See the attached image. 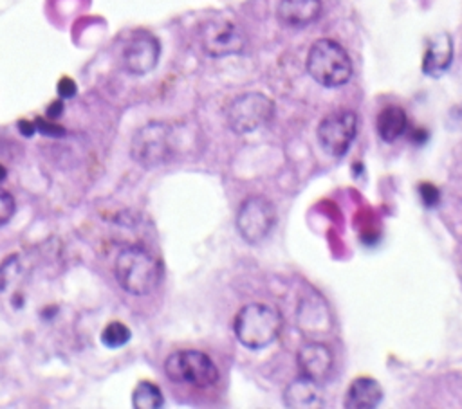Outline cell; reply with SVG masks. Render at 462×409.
<instances>
[{
	"label": "cell",
	"instance_id": "cell-18",
	"mask_svg": "<svg viewBox=\"0 0 462 409\" xmlns=\"http://www.w3.org/2000/svg\"><path fill=\"white\" fill-rule=\"evenodd\" d=\"M130 337H132V333H130L128 326L123 324L121 321L108 323L105 326V330L101 332V342L106 348H121L130 341Z\"/></svg>",
	"mask_w": 462,
	"mask_h": 409
},
{
	"label": "cell",
	"instance_id": "cell-15",
	"mask_svg": "<svg viewBox=\"0 0 462 409\" xmlns=\"http://www.w3.org/2000/svg\"><path fill=\"white\" fill-rule=\"evenodd\" d=\"M383 400V389L377 380L370 377H357L348 386L345 395V407L348 409H372Z\"/></svg>",
	"mask_w": 462,
	"mask_h": 409
},
{
	"label": "cell",
	"instance_id": "cell-24",
	"mask_svg": "<svg viewBox=\"0 0 462 409\" xmlns=\"http://www.w3.org/2000/svg\"><path fill=\"white\" fill-rule=\"evenodd\" d=\"M18 130L23 137H31L36 132V124L34 121H27V119H20L18 121Z\"/></svg>",
	"mask_w": 462,
	"mask_h": 409
},
{
	"label": "cell",
	"instance_id": "cell-11",
	"mask_svg": "<svg viewBox=\"0 0 462 409\" xmlns=\"http://www.w3.org/2000/svg\"><path fill=\"white\" fill-rule=\"evenodd\" d=\"M296 362L301 371V377H307L319 384L330 373L334 357H332V351L325 344L305 342L303 346H300V350L296 353Z\"/></svg>",
	"mask_w": 462,
	"mask_h": 409
},
{
	"label": "cell",
	"instance_id": "cell-7",
	"mask_svg": "<svg viewBox=\"0 0 462 409\" xmlns=\"http://www.w3.org/2000/svg\"><path fill=\"white\" fill-rule=\"evenodd\" d=\"M161 56L159 40L144 29H135L126 34L119 45V63L134 76H144L152 72Z\"/></svg>",
	"mask_w": 462,
	"mask_h": 409
},
{
	"label": "cell",
	"instance_id": "cell-17",
	"mask_svg": "<svg viewBox=\"0 0 462 409\" xmlns=\"http://www.w3.org/2000/svg\"><path fill=\"white\" fill-rule=\"evenodd\" d=\"M162 402L164 398L161 389L148 380L139 382L132 393V405L135 409H157L162 405Z\"/></svg>",
	"mask_w": 462,
	"mask_h": 409
},
{
	"label": "cell",
	"instance_id": "cell-19",
	"mask_svg": "<svg viewBox=\"0 0 462 409\" xmlns=\"http://www.w3.org/2000/svg\"><path fill=\"white\" fill-rule=\"evenodd\" d=\"M14 209H16L14 198L11 196L9 191H5V189L0 187V227L5 225V223L13 218Z\"/></svg>",
	"mask_w": 462,
	"mask_h": 409
},
{
	"label": "cell",
	"instance_id": "cell-4",
	"mask_svg": "<svg viewBox=\"0 0 462 409\" xmlns=\"http://www.w3.org/2000/svg\"><path fill=\"white\" fill-rule=\"evenodd\" d=\"M175 153V135L166 123H148L139 128L130 144L132 159L143 168L166 164Z\"/></svg>",
	"mask_w": 462,
	"mask_h": 409
},
{
	"label": "cell",
	"instance_id": "cell-22",
	"mask_svg": "<svg viewBox=\"0 0 462 409\" xmlns=\"http://www.w3.org/2000/svg\"><path fill=\"white\" fill-rule=\"evenodd\" d=\"M16 265V258L14 256H9L2 265H0V292H4V288L7 286V281L13 274V268Z\"/></svg>",
	"mask_w": 462,
	"mask_h": 409
},
{
	"label": "cell",
	"instance_id": "cell-8",
	"mask_svg": "<svg viewBox=\"0 0 462 409\" xmlns=\"http://www.w3.org/2000/svg\"><path fill=\"white\" fill-rule=\"evenodd\" d=\"M357 133V115L352 110H336L325 115L318 126L321 148L334 159H341Z\"/></svg>",
	"mask_w": 462,
	"mask_h": 409
},
{
	"label": "cell",
	"instance_id": "cell-14",
	"mask_svg": "<svg viewBox=\"0 0 462 409\" xmlns=\"http://www.w3.org/2000/svg\"><path fill=\"white\" fill-rule=\"evenodd\" d=\"M283 404L291 409H314L323 407L325 400L318 382L307 377H300L285 387Z\"/></svg>",
	"mask_w": 462,
	"mask_h": 409
},
{
	"label": "cell",
	"instance_id": "cell-20",
	"mask_svg": "<svg viewBox=\"0 0 462 409\" xmlns=\"http://www.w3.org/2000/svg\"><path fill=\"white\" fill-rule=\"evenodd\" d=\"M34 124H36V130H38L40 133L47 135V137H63V135H65V128L60 126V124H56V123H51L49 119L38 117V119L34 121Z\"/></svg>",
	"mask_w": 462,
	"mask_h": 409
},
{
	"label": "cell",
	"instance_id": "cell-1",
	"mask_svg": "<svg viewBox=\"0 0 462 409\" xmlns=\"http://www.w3.org/2000/svg\"><path fill=\"white\" fill-rule=\"evenodd\" d=\"M114 276L119 286L132 295L152 294L162 279L159 258L143 245H128L116 256Z\"/></svg>",
	"mask_w": 462,
	"mask_h": 409
},
{
	"label": "cell",
	"instance_id": "cell-21",
	"mask_svg": "<svg viewBox=\"0 0 462 409\" xmlns=\"http://www.w3.org/2000/svg\"><path fill=\"white\" fill-rule=\"evenodd\" d=\"M419 195H420L424 205H428V207L437 205L439 200H440L439 189H437L433 184H430V182H422V184L419 186Z\"/></svg>",
	"mask_w": 462,
	"mask_h": 409
},
{
	"label": "cell",
	"instance_id": "cell-6",
	"mask_svg": "<svg viewBox=\"0 0 462 409\" xmlns=\"http://www.w3.org/2000/svg\"><path fill=\"white\" fill-rule=\"evenodd\" d=\"M273 101L260 92H247L235 97L226 108V121L235 133H249L271 121Z\"/></svg>",
	"mask_w": 462,
	"mask_h": 409
},
{
	"label": "cell",
	"instance_id": "cell-9",
	"mask_svg": "<svg viewBox=\"0 0 462 409\" xmlns=\"http://www.w3.org/2000/svg\"><path fill=\"white\" fill-rule=\"evenodd\" d=\"M276 223V207L265 196L245 198L236 213V229L247 243L262 241Z\"/></svg>",
	"mask_w": 462,
	"mask_h": 409
},
{
	"label": "cell",
	"instance_id": "cell-5",
	"mask_svg": "<svg viewBox=\"0 0 462 409\" xmlns=\"http://www.w3.org/2000/svg\"><path fill=\"white\" fill-rule=\"evenodd\" d=\"M164 373L171 382L193 387H209L218 380L215 362L199 350H179L164 362Z\"/></svg>",
	"mask_w": 462,
	"mask_h": 409
},
{
	"label": "cell",
	"instance_id": "cell-10",
	"mask_svg": "<svg viewBox=\"0 0 462 409\" xmlns=\"http://www.w3.org/2000/svg\"><path fill=\"white\" fill-rule=\"evenodd\" d=\"M200 45L208 56L222 58L242 52L245 38L233 22L226 18H211L200 27Z\"/></svg>",
	"mask_w": 462,
	"mask_h": 409
},
{
	"label": "cell",
	"instance_id": "cell-2",
	"mask_svg": "<svg viewBox=\"0 0 462 409\" xmlns=\"http://www.w3.org/2000/svg\"><path fill=\"white\" fill-rule=\"evenodd\" d=\"M282 326L283 319L276 308L262 303H249L238 310L233 330L242 346L262 350L278 339Z\"/></svg>",
	"mask_w": 462,
	"mask_h": 409
},
{
	"label": "cell",
	"instance_id": "cell-13",
	"mask_svg": "<svg viewBox=\"0 0 462 409\" xmlns=\"http://www.w3.org/2000/svg\"><path fill=\"white\" fill-rule=\"evenodd\" d=\"M321 0H280L278 20L287 27H305L321 14Z\"/></svg>",
	"mask_w": 462,
	"mask_h": 409
},
{
	"label": "cell",
	"instance_id": "cell-25",
	"mask_svg": "<svg viewBox=\"0 0 462 409\" xmlns=\"http://www.w3.org/2000/svg\"><path fill=\"white\" fill-rule=\"evenodd\" d=\"M61 112H63V101H61V99H56V101H52V103L49 105V108H47V117H49V119H56V117L61 115Z\"/></svg>",
	"mask_w": 462,
	"mask_h": 409
},
{
	"label": "cell",
	"instance_id": "cell-23",
	"mask_svg": "<svg viewBox=\"0 0 462 409\" xmlns=\"http://www.w3.org/2000/svg\"><path fill=\"white\" fill-rule=\"evenodd\" d=\"M58 95L61 99H69L76 95V83L70 77H61L58 81Z\"/></svg>",
	"mask_w": 462,
	"mask_h": 409
},
{
	"label": "cell",
	"instance_id": "cell-16",
	"mask_svg": "<svg viewBox=\"0 0 462 409\" xmlns=\"http://www.w3.org/2000/svg\"><path fill=\"white\" fill-rule=\"evenodd\" d=\"M377 126V133L383 141L386 142H393L397 141L408 128V117L406 112L397 106V105H388L384 106L375 121Z\"/></svg>",
	"mask_w": 462,
	"mask_h": 409
},
{
	"label": "cell",
	"instance_id": "cell-3",
	"mask_svg": "<svg viewBox=\"0 0 462 409\" xmlns=\"http://www.w3.org/2000/svg\"><path fill=\"white\" fill-rule=\"evenodd\" d=\"M307 72L321 86L336 88L350 79L352 61L337 41L321 38L312 43L307 54Z\"/></svg>",
	"mask_w": 462,
	"mask_h": 409
},
{
	"label": "cell",
	"instance_id": "cell-12",
	"mask_svg": "<svg viewBox=\"0 0 462 409\" xmlns=\"http://www.w3.org/2000/svg\"><path fill=\"white\" fill-rule=\"evenodd\" d=\"M453 61V41L448 32H437L428 40L424 59H422V72L437 77L444 74Z\"/></svg>",
	"mask_w": 462,
	"mask_h": 409
},
{
	"label": "cell",
	"instance_id": "cell-26",
	"mask_svg": "<svg viewBox=\"0 0 462 409\" xmlns=\"http://www.w3.org/2000/svg\"><path fill=\"white\" fill-rule=\"evenodd\" d=\"M5 177H7V169L4 168V164H0V182H2Z\"/></svg>",
	"mask_w": 462,
	"mask_h": 409
}]
</instances>
